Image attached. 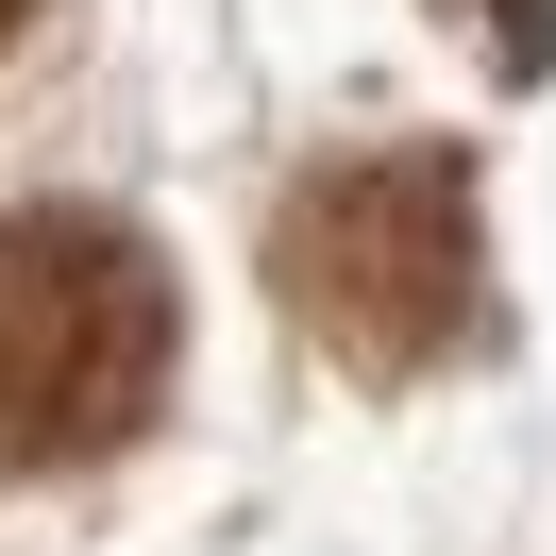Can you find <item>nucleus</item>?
Here are the masks:
<instances>
[{"label": "nucleus", "mask_w": 556, "mask_h": 556, "mask_svg": "<svg viewBox=\"0 0 556 556\" xmlns=\"http://www.w3.org/2000/svg\"><path fill=\"white\" fill-rule=\"evenodd\" d=\"M169 354H186V304L152 270V237H118L85 203L0 219V472L118 455L169 405Z\"/></svg>", "instance_id": "f257e3e1"}, {"label": "nucleus", "mask_w": 556, "mask_h": 556, "mask_svg": "<svg viewBox=\"0 0 556 556\" xmlns=\"http://www.w3.org/2000/svg\"><path fill=\"white\" fill-rule=\"evenodd\" d=\"M270 287L338 371H439L489 304V237H472V169L455 152H354V169L287 186L270 219Z\"/></svg>", "instance_id": "f03ea898"}, {"label": "nucleus", "mask_w": 556, "mask_h": 556, "mask_svg": "<svg viewBox=\"0 0 556 556\" xmlns=\"http://www.w3.org/2000/svg\"><path fill=\"white\" fill-rule=\"evenodd\" d=\"M17 35H35V0H0V51H17Z\"/></svg>", "instance_id": "7ed1b4c3"}]
</instances>
